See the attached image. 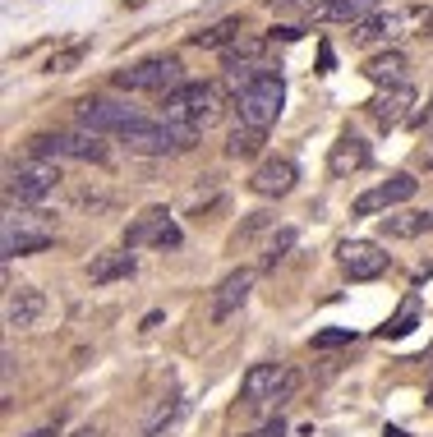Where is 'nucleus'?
Returning a JSON list of instances; mask_svg holds the SVG:
<instances>
[{
	"label": "nucleus",
	"instance_id": "nucleus-1",
	"mask_svg": "<svg viewBox=\"0 0 433 437\" xmlns=\"http://www.w3.org/2000/svg\"><path fill=\"white\" fill-rule=\"evenodd\" d=\"M222 115V87L217 83H180L162 106V120L176 124L185 134H203Z\"/></svg>",
	"mask_w": 433,
	"mask_h": 437
},
{
	"label": "nucleus",
	"instance_id": "nucleus-2",
	"mask_svg": "<svg viewBox=\"0 0 433 437\" xmlns=\"http://www.w3.org/2000/svg\"><path fill=\"white\" fill-rule=\"evenodd\" d=\"M295 392H300V373L286 368V364H272V359L254 364V368L245 373V382H240V401H245L249 410H258V405H277L281 410Z\"/></svg>",
	"mask_w": 433,
	"mask_h": 437
},
{
	"label": "nucleus",
	"instance_id": "nucleus-3",
	"mask_svg": "<svg viewBox=\"0 0 433 437\" xmlns=\"http://www.w3.org/2000/svg\"><path fill=\"white\" fill-rule=\"evenodd\" d=\"M51 240H56V226H51L46 217H37V212L10 208V212H5V221H0V253H5V262L51 249Z\"/></svg>",
	"mask_w": 433,
	"mask_h": 437
},
{
	"label": "nucleus",
	"instance_id": "nucleus-4",
	"mask_svg": "<svg viewBox=\"0 0 433 437\" xmlns=\"http://www.w3.org/2000/svg\"><path fill=\"white\" fill-rule=\"evenodd\" d=\"M28 157H37V162H92V166H101L106 162V143H101V134H88V129L33 134L28 138Z\"/></svg>",
	"mask_w": 433,
	"mask_h": 437
},
{
	"label": "nucleus",
	"instance_id": "nucleus-5",
	"mask_svg": "<svg viewBox=\"0 0 433 437\" xmlns=\"http://www.w3.org/2000/svg\"><path fill=\"white\" fill-rule=\"evenodd\" d=\"M56 180H60L56 162L28 157V162L5 171V203H10V208H37V203H46V198L56 194Z\"/></svg>",
	"mask_w": 433,
	"mask_h": 437
},
{
	"label": "nucleus",
	"instance_id": "nucleus-6",
	"mask_svg": "<svg viewBox=\"0 0 433 437\" xmlns=\"http://www.w3.org/2000/svg\"><path fill=\"white\" fill-rule=\"evenodd\" d=\"M281 106H286V83H281L277 69L263 74L254 87L235 92V115H240V124H254V129H272Z\"/></svg>",
	"mask_w": 433,
	"mask_h": 437
},
{
	"label": "nucleus",
	"instance_id": "nucleus-7",
	"mask_svg": "<svg viewBox=\"0 0 433 437\" xmlns=\"http://www.w3.org/2000/svg\"><path fill=\"white\" fill-rule=\"evenodd\" d=\"M180 83H185V74H180L176 55H148L139 65L115 69V87H125V92H162V97H171Z\"/></svg>",
	"mask_w": 433,
	"mask_h": 437
},
{
	"label": "nucleus",
	"instance_id": "nucleus-8",
	"mask_svg": "<svg viewBox=\"0 0 433 437\" xmlns=\"http://www.w3.org/2000/svg\"><path fill=\"white\" fill-rule=\"evenodd\" d=\"M120 138H125V148L139 152V157H171V152H185L199 134H185V129H176V124H166V120H143V115H139Z\"/></svg>",
	"mask_w": 433,
	"mask_h": 437
},
{
	"label": "nucleus",
	"instance_id": "nucleus-9",
	"mask_svg": "<svg viewBox=\"0 0 433 437\" xmlns=\"http://www.w3.org/2000/svg\"><path fill=\"white\" fill-rule=\"evenodd\" d=\"M180 240H185V230L176 226V217H171L166 208H148L125 226V249L129 253H139V249H180Z\"/></svg>",
	"mask_w": 433,
	"mask_h": 437
},
{
	"label": "nucleus",
	"instance_id": "nucleus-10",
	"mask_svg": "<svg viewBox=\"0 0 433 437\" xmlns=\"http://www.w3.org/2000/svg\"><path fill=\"white\" fill-rule=\"evenodd\" d=\"M74 120L78 129H88V134H125L134 120H139V110L129 106V101H115V97H83L74 106Z\"/></svg>",
	"mask_w": 433,
	"mask_h": 437
},
{
	"label": "nucleus",
	"instance_id": "nucleus-11",
	"mask_svg": "<svg viewBox=\"0 0 433 437\" xmlns=\"http://www.w3.org/2000/svg\"><path fill=\"white\" fill-rule=\"evenodd\" d=\"M420 23H429V14L415 10V5H406V10H388V14H374V19L355 23V46H378V42H397V37H406L411 28H420Z\"/></svg>",
	"mask_w": 433,
	"mask_h": 437
},
{
	"label": "nucleus",
	"instance_id": "nucleus-12",
	"mask_svg": "<svg viewBox=\"0 0 433 437\" xmlns=\"http://www.w3.org/2000/svg\"><path fill=\"white\" fill-rule=\"evenodd\" d=\"M336 262H341V272L350 276V281H378V276L392 267V258L369 240H346L341 249H336Z\"/></svg>",
	"mask_w": 433,
	"mask_h": 437
},
{
	"label": "nucleus",
	"instance_id": "nucleus-13",
	"mask_svg": "<svg viewBox=\"0 0 433 437\" xmlns=\"http://www.w3.org/2000/svg\"><path fill=\"white\" fill-rule=\"evenodd\" d=\"M249 290H254V272H249V267H235V272H226L222 281H217V290H212L208 317H212V322H226V317H235L240 308L249 304Z\"/></svg>",
	"mask_w": 433,
	"mask_h": 437
},
{
	"label": "nucleus",
	"instance_id": "nucleus-14",
	"mask_svg": "<svg viewBox=\"0 0 433 437\" xmlns=\"http://www.w3.org/2000/svg\"><path fill=\"white\" fill-rule=\"evenodd\" d=\"M411 198H415V180L411 175H392L383 185L364 189V194L350 203V212H355V217H374V212H392V208H401V203H411Z\"/></svg>",
	"mask_w": 433,
	"mask_h": 437
},
{
	"label": "nucleus",
	"instance_id": "nucleus-15",
	"mask_svg": "<svg viewBox=\"0 0 433 437\" xmlns=\"http://www.w3.org/2000/svg\"><path fill=\"white\" fill-rule=\"evenodd\" d=\"M411 106H415V87L411 83H397V87H378L369 97V120L378 129H397L401 120H411Z\"/></svg>",
	"mask_w": 433,
	"mask_h": 437
},
{
	"label": "nucleus",
	"instance_id": "nucleus-16",
	"mask_svg": "<svg viewBox=\"0 0 433 437\" xmlns=\"http://www.w3.org/2000/svg\"><path fill=\"white\" fill-rule=\"evenodd\" d=\"M295 180H300V166L295 162H286V157H267V162L254 171L249 189H254L258 198H286L290 189H295Z\"/></svg>",
	"mask_w": 433,
	"mask_h": 437
},
{
	"label": "nucleus",
	"instance_id": "nucleus-17",
	"mask_svg": "<svg viewBox=\"0 0 433 437\" xmlns=\"http://www.w3.org/2000/svg\"><path fill=\"white\" fill-rule=\"evenodd\" d=\"M42 313H46V295L37 285H19V290H10V299H5V327H14V331L37 327Z\"/></svg>",
	"mask_w": 433,
	"mask_h": 437
},
{
	"label": "nucleus",
	"instance_id": "nucleus-18",
	"mask_svg": "<svg viewBox=\"0 0 433 437\" xmlns=\"http://www.w3.org/2000/svg\"><path fill=\"white\" fill-rule=\"evenodd\" d=\"M374 162V152H369V143L360 138V134H336V143H332V152H327V171L332 175H355V171H364V166Z\"/></svg>",
	"mask_w": 433,
	"mask_h": 437
},
{
	"label": "nucleus",
	"instance_id": "nucleus-19",
	"mask_svg": "<svg viewBox=\"0 0 433 437\" xmlns=\"http://www.w3.org/2000/svg\"><path fill=\"white\" fill-rule=\"evenodd\" d=\"M383 0H322V5H309V19H322V23H364L378 14Z\"/></svg>",
	"mask_w": 433,
	"mask_h": 437
},
{
	"label": "nucleus",
	"instance_id": "nucleus-20",
	"mask_svg": "<svg viewBox=\"0 0 433 437\" xmlns=\"http://www.w3.org/2000/svg\"><path fill=\"white\" fill-rule=\"evenodd\" d=\"M433 230V212L429 208H411V212H388V217L378 221V235L383 240H420Z\"/></svg>",
	"mask_w": 433,
	"mask_h": 437
},
{
	"label": "nucleus",
	"instance_id": "nucleus-21",
	"mask_svg": "<svg viewBox=\"0 0 433 437\" xmlns=\"http://www.w3.org/2000/svg\"><path fill=\"white\" fill-rule=\"evenodd\" d=\"M139 272V258L129 249H115V253H97L88 262V281L92 285H111V281H129Z\"/></svg>",
	"mask_w": 433,
	"mask_h": 437
},
{
	"label": "nucleus",
	"instance_id": "nucleus-22",
	"mask_svg": "<svg viewBox=\"0 0 433 437\" xmlns=\"http://www.w3.org/2000/svg\"><path fill=\"white\" fill-rule=\"evenodd\" d=\"M406 69H411V60L401 51H378V55H369L364 74L374 78L378 87H397V83H406Z\"/></svg>",
	"mask_w": 433,
	"mask_h": 437
},
{
	"label": "nucleus",
	"instance_id": "nucleus-23",
	"mask_svg": "<svg viewBox=\"0 0 433 437\" xmlns=\"http://www.w3.org/2000/svg\"><path fill=\"white\" fill-rule=\"evenodd\" d=\"M180 415H185V396H180V392L162 396V401H157V410L143 419V437H162V433H171V428L180 424Z\"/></svg>",
	"mask_w": 433,
	"mask_h": 437
},
{
	"label": "nucleus",
	"instance_id": "nucleus-24",
	"mask_svg": "<svg viewBox=\"0 0 433 437\" xmlns=\"http://www.w3.org/2000/svg\"><path fill=\"white\" fill-rule=\"evenodd\" d=\"M295 244H300V230H295V226H281L277 235H272V240H267L263 258H258V272H277L281 262L290 258V249H295Z\"/></svg>",
	"mask_w": 433,
	"mask_h": 437
},
{
	"label": "nucleus",
	"instance_id": "nucleus-25",
	"mask_svg": "<svg viewBox=\"0 0 433 437\" xmlns=\"http://www.w3.org/2000/svg\"><path fill=\"white\" fill-rule=\"evenodd\" d=\"M263 37H254V33H240L231 46L222 51V65L226 69H235V65H263Z\"/></svg>",
	"mask_w": 433,
	"mask_h": 437
},
{
	"label": "nucleus",
	"instance_id": "nucleus-26",
	"mask_svg": "<svg viewBox=\"0 0 433 437\" xmlns=\"http://www.w3.org/2000/svg\"><path fill=\"white\" fill-rule=\"evenodd\" d=\"M263 138H267V129H254V124H235L231 138H226V157H235V162H249V157L263 152Z\"/></svg>",
	"mask_w": 433,
	"mask_h": 437
},
{
	"label": "nucleus",
	"instance_id": "nucleus-27",
	"mask_svg": "<svg viewBox=\"0 0 433 437\" xmlns=\"http://www.w3.org/2000/svg\"><path fill=\"white\" fill-rule=\"evenodd\" d=\"M240 33H245V28H240V19H222V23H212V28H203V33H194L189 42L203 46V51H226Z\"/></svg>",
	"mask_w": 433,
	"mask_h": 437
},
{
	"label": "nucleus",
	"instance_id": "nucleus-28",
	"mask_svg": "<svg viewBox=\"0 0 433 437\" xmlns=\"http://www.w3.org/2000/svg\"><path fill=\"white\" fill-rule=\"evenodd\" d=\"M420 327V299H406V304H401V313L392 317V322H383V327H378V336L383 341H401V336H411V331Z\"/></svg>",
	"mask_w": 433,
	"mask_h": 437
},
{
	"label": "nucleus",
	"instance_id": "nucleus-29",
	"mask_svg": "<svg viewBox=\"0 0 433 437\" xmlns=\"http://www.w3.org/2000/svg\"><path fill=\"white\" fill-rule=\"evenodd\" d=\"M272 226H277V217H272V212H249V217L240 221V230L231 235V249L240 253L245 244H254L258 235H263V230H272Z\"/></svg>",
	"mask_w": 433,
	"mask_h": 437
},
{
	"label": "nucleus",
	"instance_id": "nucleus-30",
	"mask_svg": "<svg viewBox=\"0 0 433 437\" xmlns=\"http://www.w3.org/2000/svg\"><path fill=\"white\" fill-rule=\"evenodd\" d=\"M350 341H355V327H322V331H313L309 345L313 350H341V345H350Z\"/></svg>",
	"mask_w": 433,
	"mask_h": 437
},
{
	"label": "nucleus",
	"instance_id": "nucleus-31",
	"mask_svg": "<svg viewBox=\"0 0 433 437\" xmlns=\"http://www.w3.org/2000/svg\"><path fill=\"white\" fill-rule=\"evenodd\" d=\"M78 60H83V46H65V51H56L46 60V74H69Z\"/></svg>",
	"mask_w": 433,
	"mask_h": 437
},
{
	"label": "nucleus",
	"instance_id": "nucleus-32",
	"mask_svg": "<svg viewBox=\"0 0 433 437\" xmlns=\"http://www.w3.org/2000/svg\"><path fill=\"white\" fill-rule=\"evenodd\" d=\"M245 437H286V424H281V419H267L263 428H254V433H245Z\"/></svg>",
	"mask_w": 433,
	"mask_h": 437
},
{
	"label": "nucleus",
	"instance_id": "nucleus-33",
	"mask_svg": "<svg viewBox=\"0 0 433 437\" xmlns=\"http://www.w3.org/2000/svg\"><path fill=\"white\" fill-rule=\"evenodd\" d=\"M420 166H424V171H433V134H429V143L420 148Z\"/></svg>",
	"mask_w": 433,
	"mask_h": 437
},
{
	"label": "nucleus",
	"instance_id": "nucleus-34",
	"mask_svg": "<svg viewBox=\"0 0 433 437\" xmlns=\"http://www.w3.org/2000/svg\"><path fill=\"white\" fill-rule=\"evenodd\" d=\"M420 129H424V134H433V101L420 110Z\"/></svg>",
	"mask_w": 433,
	"mask_h": 437
},
{
	"label": "nucleus",
	"instance_id": "nucleus-35",
	"mask_svg": "<svg viewBox=\"0 0 433 437\" xmlns=\"http://www.w3.org/2000/svg\"><path fill=\"white\" fill-rule=\"evenodd\" d=\"M28 437H60V424H42V428H33Z\"/></svg>",
	"mask_w": 433,
	"mask_h": 437
},
{
	"label": "nucleus",
	"instance_id": "nucleus-36",
	"mask_svg": "<svg viewBox=\"0 0 433 437\" xmlns=\"http://www.w3.org/2000/svg\"><path fill=\"white\" fill-rule=\"evenodd\" d=\"M272 37H281V42H295V37H300V28H272Z\"/></svg>",
	"mask_w": 433,
	"mask_h": 437
},
{
	"label": "nucleus",
	"instance_id": "nucleus-37",
	"mask_svg": "<svg viewBox=\"0 0 433 437\" xmlns=\"http://www.w3.org/2000/svg\"><path fill=\"white\" fill-rule=\"evenodd\" d=\"M74 437H101V428H92V424H88V428H78Z\"/></svg>",
	"mask_w": 433,
	"mask_h": 437
},
{
	"label": "nucleus",
	"instance_id": "nucleus-38",
	"mask_svg": "<svg viewBox=\"0 0 433 437\" xmlns=\"http://www.w3.org/2000/svg\"><path fill=\"white\" fill-rule=\"evenodd\" d=\"M429 405H433V382H429Z\"/></svg>",
	"mask_w": 433,
	"mask_h": 437
},
{
	"label": "nucleus",
	"instance_id": "nucleus-39",
	"mask_svg": "<svg viewBox=\"0 0 433 437\" xmlns=\"http://www.w3.org/2000/svg\"><path fill=\"white\" fill-rule=\"evenodd\" d=\"M429 354H433V350H429Z\"/></svg>",
	"mask_w": 433,
	"mask_h": 437
}]
</instances>
